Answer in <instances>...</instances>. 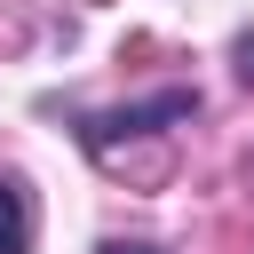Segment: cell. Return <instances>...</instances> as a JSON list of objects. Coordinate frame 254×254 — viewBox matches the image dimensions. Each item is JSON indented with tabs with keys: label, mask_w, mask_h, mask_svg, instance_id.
I'll return each mask as SVG.
<instances>
[{
	"label": "cell",
	"mask_w": 254,
	"mask_h": 254,
	"mask_svg": "<svg viewBox=\"0 0 254 254\" xmlns=\"http://www.w3.org/2000/svg\"><path fill=\"white\" fill-rule=\"evenodd\" d=\"M190 111H198V95H190V87H159L151 103H119V111H95V119L79 127V143L103 159L119 135H159V127H175V119H190Z\"/></svg>",
	"instance_id": "6da1fadb"
},
{
	"label": "cell",
	"mask_w": 254,
	"mask_h": 254,
	"mask_svg": "<svg viewBox=\"0 0 254 254\" xmlns=\"http://www.w3.org/2000/svg\"><path fill=\"white\" fill-rule=\"evenodd\" d=\"M0 254H24V198L0 183Z\"/></svg>",
	"instance_id": "7a4b0ae2"
},
{
	"label": "cell",
	"mask_w": 254,
	"mask_h": 254,
	"mask_svg": "<svg viewBox=\"0 0 254 254\" xmlns=\"http://www.w3.org/2000/svg\"><path fill=\"white\" fill-rule=\"evenodd\" d=\"M238 79H254V32L238 40Z\"/></svg>",
	"instance_id": "3957f363"
},
{
	"label": "cell",
	"mask_w": 254,
	"mask_h": 254,
	"mask_svg": "<svg viewBox=\"0 0 254 254\" xmlns=\"http://www.w3.org/2000/svg\"><path fill=\"white\" fill-rule=\"evenodd\" d=\"M103 254H159V246H103Z\"/></svg>",
	"instance_id": "277c9868"
}]
</instances>
